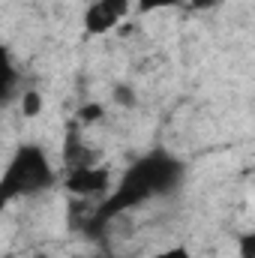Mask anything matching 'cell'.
I'll return each instance as SVG.
<instances>
[{"instance_id": "6da1fadb", "label": "cell", "mask_w": 255, "mask_h": 258, "mask_svg": "<svg viewBox=\"0 0 255 258\" xmlns=\"http://www.w3.org/2000/svg\"><path fill=\"white\" fill-rule=\"evenodd\" d=\"M183 174H186L183 162L177 156L165 153V150H153V153L135 159L126 171L120 174L117 186L102 195V201H99V207H96V213H93L90 222L96 228H102L111 219L123 216V213L141 207V204H147L150 198L171 195L183 183Z\"/></svg>"}, {"instance_id": "7a4b0ae2", "label": "cell", "mask_w": 255, "mask_h": 258, "mask_svg": "<svg viewBox=\"0 0 255 258\" xmlns=\"http://www.w3.org/2000/svg\"><path fill=\"white\" fill-rule=\"evenodd\" d=\"M54 180H57V174H54V165H51L45 147L42 144H18L0 171V213L18 198H30V195L51 189Z\"/></svg>"}, {"instance_id": "3957f363", "label": "cell", "mask_w": 255, "mask_h": 258, "mask_svg": "<svg viewBox=\"0 0 255 258\" xmlns=\"http://www.w3.org/2000/svg\"><path fill=\"white\" fill-rule=\"evenodd\" d=\"M132 0H93L84 9V33L87 36H102L120 27V21L129 15Z\"/></svg>"}, {"instance_id": "277c9868", "label": "cell", "mask_w": 255, "mask_h": 258, "mask_svg": "<svg viewBox=\"0 0 255 258\" xmlns=\"http://www.w3.org/2000/svg\"><path fill=\"white\" fill-rule=\"evenodd\" d=\"M63 186L72 195H81V198H102L111 189V171L105 165H78L69 171Z\"/></svg>"}, {"instance_id": "5b68a950", "label": "cell", "mask_w": 255, "mask_h": 258, "mask_svg": "<svg viewBox=\"0 0 255 258\" xmlns=\"http://www.w3.org/2000/svg\"><path fill=\"white\" fill-rule=\"evenodd\" d=\"M15 81H18V69L12 60V51L6 45H0V102L9 99V93L15 90Z\"/></svg>"}, {"instance_id": "8992f818", "label": "cell", "mask_w": 255, "mask_h": 258, "mask_svg": "<svg viewBox=\"0 0 255 258\" xmlns=\"http://www.w3.org/2000/svg\"><path fill=\"white\" fill-rule=\"evenodd\" d=\"M42 108H45V96L39 90H24V96H21V114L24 117H39Z\"/></svg>"}, {"instance_id": "52a82bcc", "label": "cell", "mask_w": 255, "mask_h": 258, "mask_svg": "<svg viewBox=\"0 0 255 258\" xmlns=\"http://www.w3.org/2000/svg\"><path fill=\"white\" fill-rule=\"evenodd\" d=\"M111 99H114L120 108H135V102H138V93H135L129 84H114V87H111Z\"/></svg>"}, {"instance_id": "ba28073f", "label": "cell", "mask_w": 255, "mask_h": 258, "mask_svg": "<svg viewBox=\"0 0 255 258\" xmlns=\"http://www.w3.org/2000/svg\"><path fill=\"white\" fill-rule=\"evenodd\" d=\"M180 0H135V12L147 15V12H159V9H171Z\"/></svg>"}, {"instance_id": "9c48e42d", "label": "cell", "mask_w": 255, "mask_h": 258, "mask_svg": "<svg viewBox=\"0 0 255 258\" xmlns=\"http://www.w3.org/2000/svg\"><path fill=\"white\" fill-rule=\"evenodd\" d=\"M102 111H105V108H102L99 102H90V105H84V108L78 111V120H81V123H90V120H99V117H102Z\"/></svg>"}, {"instance_id": "30bf717a", "label": "cell", "mask_w": 255, "mask_h": 258, "mask_svg": "<svg viewBox=\"0 0 255 258\" xmlns=\"http://www.w3.org/2000/svg\"><path fill=\"white\" fill-rule=\"evenodd\" d=\"M240 258H255V234L252 231H246L240 237Z\"/></svg>"}, {"instance_id": "8fae6325", "label": "cell", "mask_w": 255, "mask_h": 258, "mask_svg": "<svg viewBox=\"0 0 255 258\" xmlns=\"http://www.w3.org/2000/svg\"><path fill=\"white\" fill-rule=\"evenodd\" d=\"M153 258H192V255H189V249H186V246H168V249L156 252Z\"/></svg>"}, {"instance_id": "7c38bea8", "label": "cell", "mask_w": 255, "mask_h": 258, "mask_svg": "<svg viewBox=\"0 0 255 258\" xmlns=\"http://www.w3.org/2000/svg\"><path fill=\"white\" fill-rule=\"evenodd\" d=\"M192 3V9H198V12H204V9H213L219 0H189Z\"/></svg>"}, {"instance_id": "4fadbf2b", "label": "cell", "mask_w": 255, "mask_h": 258, "mask_svg": "<svg viewBox=\"0 0 255 258\" xmlns=\"http://www.w3.org/2000/svg\"><path fill=\"white\" fill-rule=\"evenodd\" d=\"M36 258H60V255H48V252H45V255H36Z\"/></svg>"}]
</instances>
